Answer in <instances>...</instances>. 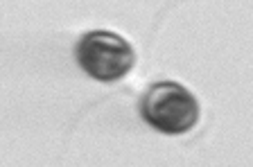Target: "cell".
I'll return each instance as SVG.
<instances>
[{
	"label": "cell",
	"mask_w": 253,
	"mask_h": 167,
	"mask_svg": "<svg viewBox=\"0 0 253 167\" xmlns=\"http://www.w3.org/2000/svg\"><path fill=\"white\" fill-rule=\"evenodd\" d=\"M142 118L154 129L181 136L199 122V102L185 86L176 82H156L140 99Z\"/></svg>",
	"instance_id": "1"
},
{
	"label": "cell",
	"mask_w": 253,
	"mask_h": 167,
	"mask_svg": "<svg viewBox=\"0 0 253 167\" xmlns=\"http://www.w3.org/2000/svg\"><path fill=\"white\" fill-rule=\"evenodd\" d=\"M77 63L97 82H116L133 68L131 43L109 30H90L77 41Z\"/></svg>",
	"instance_id": "2"
}]
</instances>
